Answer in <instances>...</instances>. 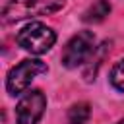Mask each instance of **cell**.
<instances>
[{
	"label": "cell",
	"mask_w": 124,
	"mask_h": 124,
	"mask_svg": "<svg viewBox=\"0 0 124 124\" xmlns=\"http://www.w3.org/2000/svg\"><path fill=\"white\" fill-rule=\"evenodd\" d=\"M66 0H10L2 10L4 23H14L31 16H48L58 12Z\"/></svg>",
	"instance_id": "1"
},
{
	"label": "cell",
	"mask_w": 124,
	"mask_h": 124,
	"mask_svg": "<svg viewBox=\"0 0 124 124\" xmlns=\"http://www.w3.org/2000/svg\"><path fill=\"white\" fill-rule=\"evenodd\" d=\"M16 43L31 54H45L54 46L56 33L41 21H31L16 35Z\"/></svg>",
	"instance_id": "2"
},
{
	"label": "cell",
	"mask_w": 124,
	"mask_h": 124,
	"mask_svg": "<svg viewBox=\"0 0 124 124\" xmlns=\"http://www.w3.org/2000/svg\"><path fill=\"white\" fill-rule=\"evenodd\" d=\"M48 68L43 60L39 58H27V60H21L19 64H16L8 76H6V89L10 95H21L29 85L31 81L39 76V74H45Z\"/></svg>",
	"instance_id": "3"
},
{
	"label": "cell",
	"mask_w": 124,
	"mask_h": 124,
	"mask_svg": "<svg viewBox=\"0 0 124 124\" xmlns=\"http://www.w3.org/2000/svg\"><path fill=\"white\" fill-rule=\"evenodd\" d=\"M93 52H95V35L91 31H79L66 43L62 50V64L70 70L78 68L83 62H87Z\"/></svg>",
	"instance_id": "4"
},
{
	"label": "cell",
	"mask_w": 124,
	"mask_h": 124,
	"mask_svg": "<svg viewBox=\"0 0 124 124\" xmlns=\"http://www.w3.org/2000/svg\"><path fill=\"white\" fill-rule=\"evenodd\" d=\"M46 108V97L41 89H31L27 91L17 107H16V118H17V124H37L43 116Z\"/></svg>",
	"instance_id": "5"
},
{
	"label": "cell",
	"mask_w": 124,
	"mask_h": 124,
	"mask_svg": "<svg viewBox=\"0 0 124 124\" xmlns=\"http://www.w3.org/2000/svg\"><path fill=\"white\" fill-rule=\"evenodd\" d=\"M110 10H112V6H110V2L108 0H97L95 4H91L85 12H83V21L85 23H101L108 14H110Z\"/></svg>",
	"instance_id": "6"
},
{
	"label": "cell",
	"mask_w": 124,
	"mask_h": 124,
	"mask_svg": "<svg viewBox=\"0 0 124 124\" xmlns=\"http://www.w3.org/2000/svg\"><path fill=\"white\" fill-rule=\"evenodd\" d=\"M91 116L89 103H76L68 108V124H85Z\"/></svg>",
	"instance_id": "7"
},
{
	"label": "cell",
	"mask_w": 124,
	"mask_h": 124,
	"mask_svg": "<svg viewBox=\"0 0 124 124\" xmlns=\"http://www.w3.org/2000/svg\"><path fill=\"white\" fill-rule=\"evenodd\" d=\"M108 78H110V85H112L116 91L124 93V58H120V60L112 66Z\"/></svg>",
	"instance_id": "8"
},
{
	"label": "cell",
	"mask_w": 124,
	"mask_h": 124,
	"mask_svg": "<svg viewBox=\"0 0 124 124\" xmlns=\"http://www.w3.org/2000/svg\"><path fill=\"white\" fill-rule=\"evenodd\" d=\"M118 124H124V120H120V122H118Z\"/></svg>",
	"instance_id": "9"
}]
</instances>
